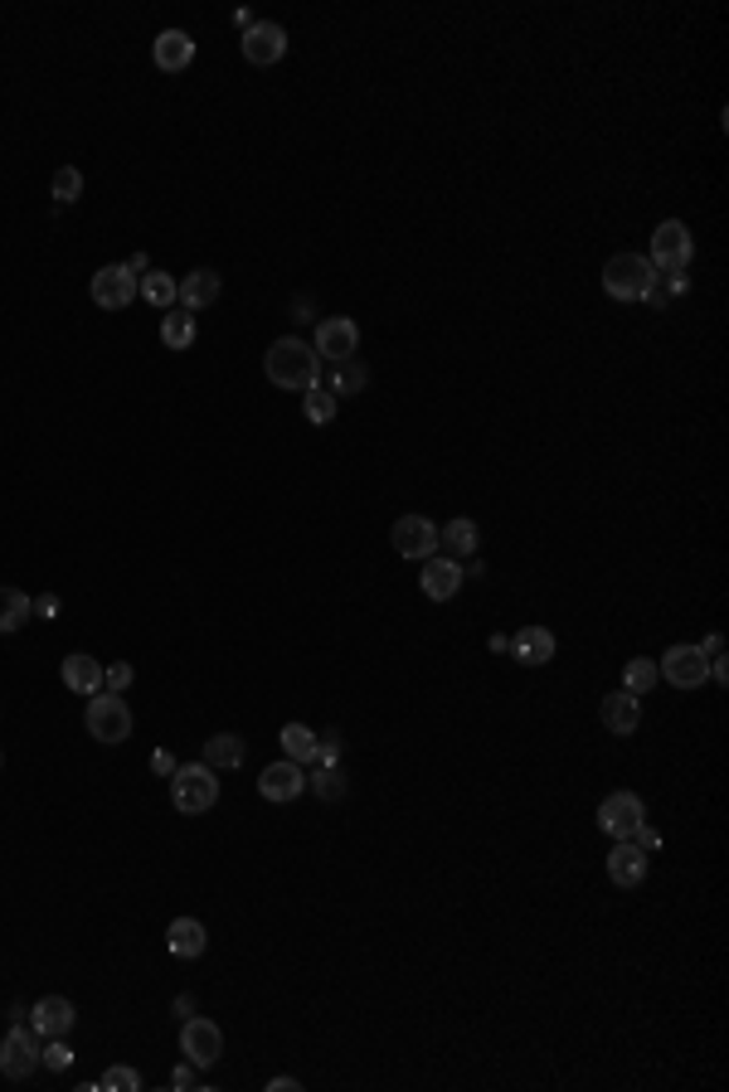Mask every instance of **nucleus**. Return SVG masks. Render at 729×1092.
Returning a JSON list of instances; mask_svg holds the SVG:
<instances>
[{
	"instance_id": "obj_1",
	"label": "nucleus",
	"mask_w": 729,
	"mask_h": 1092,
	"mask_svg": "<svg viewBox=\"0 0 729 1092\" xmlns=\"http://www.w3.org/2000/svg\"><path fill=\"white\" fill-rule=\"evenodd\" d=\"M263 374L273 379L277 389H292V394H307V389L321 384V354H316L307 340L283 336L273 340L263 354Z\"/></svg>"
},
{
	"instance_id": "obj_2",
	"label": "nucleus",
	"mask_w": 729,
	"mask_h": 1092,
	"mask_svg": "<svg viewBox=\"0 0 729 1092\" xmlns=\"http://www.w3.org/2000/svg\"><path fill=\"white\" fill-rule=\"evenodd\" d=\"M170 802L186 816H204L219 802V772L210 763H180L170 772Z\"/></svg>"
},
{
	"instance_id": "obj_3",
	"label": "nucleus",
	"mask_w": 729,
	"mask_h": 1092,
	"mask_svg": "<svg viewBox=\"0 0 729 1092\" xmlns=\"http://www.w3.org/2000/svg\"><path fill=\"white\" fill-rule=\"evenodd\" d=\"M652 263L642 253H613L603 263V291L613 301H642L647 297V287H652Z\"/></svg>"
},
{
	"instance_id": "obj_4",
	"label": "nucleus",
	"mask_w": 729,
	"mask_h": 1092,
	"mask_svg": "<svg viewBox=\"0 0 729 1092\" xmlns=\"http://www.w3.org/2000/svg\"><path fill=\"white\" fill-rule=\"evenodd\" d=\"M40 1029H34L30 1020H15L6 1029V1039H0V1078H10V1083H24L34 1069H40Z\"/></svg>"
},
{
	"instance_id": "obj_5",
	"label": "nucleus",
	"mask_w": 729,
	"mask_h": 1092,
	"mask_svg": "<svg viewBox=\"0 0 729 1092\" xmlns=\"http://www.w3.org/2000/svg\"><path fill=\"white\" fill-rule=\"evenodd\" d=\"M690 257H696V243H690V229L680 224V219H666V224H656V233H652V273L656 277H676V273H686L690 267Z\"/></svg>"
},
{
	"instance_id": "obj_6",
	"label": "nucleus",
	"mask_w": 729,
	"mask_h": 1092,
	"mask_svg": "<svg viewBox=\"0 0 729 1092\" xmlns=\"http://www.w3.org/2000/svg\"><path fill=\"white\" fill-rule=\"evenodd\" d=\"M83 723H88V733L97 743L117 748L131 739V709L122 704V695H88V709H83Z\"/></svg>"
},
{
	"instance_id": "obj_7",
	"label": "nucleus",
	"mask_w": 729,
	"mask_h": 1092,
	"mask_svg": "<svg viewBox=\"0 0 729 1092\" xmlns=\"http://www.w3.org/2000/svg\"><path fill=\"white\" fill-rule=\"evenodd\" d=\"M656 675H662L666 685H676V690H700V685L710 680V656H705L700 646L680 642V646H672V651L662 656Z\"/></svg>"
},
{
	"instance_id": "obj_8",
	"label": "nucleus",
	"mask_w": 729,
	"mask_h": 1092,
	"mask_svg": "<svg viewBox=\"0 0 729 1092\" xmlns=\"http://www.w3.org/2000/svg\"><path fill=\"white\" fill-rule=\"evenodd\" d=\"M599 826L613 840H632L642 826H647V806H642L637 792H613V796H603V806H599Z\"/></svg>"
},
{
	"instance_id": "obj_9",
	"label": "nucleus",
	"mask_w": 729,
	"mask_h": 1092,
	"mask_svg": "<svg viewBox=\"0 0 729 1092\" xmlns=\"http://www.w3.org/2000/svg\"><path fill=\"white\" fill-rule=\"evenodd\" d=\"M180 1053H186L194 1069H214L219 1053H224V1029L214 1020H204V1015H190L180 1025Z\"/></svg>"
},
{
	"instance_id": "obj_10",
	"label": "nucleus",
	"mask_w": 729,
	"mask_h": 1092,
	"mask_svg": "<svg viewBox=\"0 0 729 1092\" xmlns=\"http://www.w3.org/2000/svg\"><path fill=\"white\" fill-rule=\"evenodd\" d=\"M311 350L321 354L326 364H346V360H356V350H360V326L350 321V316H326V321L316 326Z\"/></svg>"
},
{
	"instance_id": "obj_11",
	"label": "nucleus",
	"mask_w": 729,
	"mask_h": 1092,
	"mask_svg": "<svg viewBox=\"0 0 729 1092\" xmlns=\"http://www.w3.org/2000/svg\"><path fill=\"white\" fill-rule=\"evenodd\" d=\"M389 539H394L399 559H419L423 563V559L437 554V524L429 520V515H399Z\"/></svg>"
},
{
	"instance_id": "obj_12",
	"label": "nucleus",
	"mask_w": 729,
	"mask_h": 1092,
	"mask_svg": "<svg viewBox=\"0 0 729 1092\" xmlns=\"http://www.w3.org/2000/svg\"><path fill=\"white\" fill-rule=\"evenodd\" d=\"M239 49H243V59H249L253 68H273L277 59L287 54V30L283 24H273V20H253L249 30H243Z\"/></svg>"
},
{
	"instance_id": "obj_13",
	"label": "nucleus",
	"mask_w": 729,
	"mask_h": 1092,
	"mask_svg": "<svg viewBox=\"0 0 729 1092\" xmlns=\"http://www.w3.org/2000/svg\"><path fill=\"white\" fill-rule=\"evenodd\" d=\"M93 301L103 311H122V306L137 301V273L127 263H107L93 273Z\"/></svg>"
},
{
	"instance_id": "obj_14",
	"label": "nucleus",
	"mask_w": 729,
	"mask_h": 1092,
	"mask_svg": "<svg viewBox=\"0 0 729 1092\" xmlns=\"http://www.w3.org/2000/svg\"><path fill=\"white\" fill-rule=\"evenodd\" d=\"M302 792H307V772H302V763H292V757H283V763L258 772V796L263 802H297Z\"/></svg>"
},
{
	"instance_id": "obj_15",
	"label": "nucleus",
	"mask_w": 729,
	"mask_h": 1092,
	"mask_svg": "<svg viewBox=\"0 0 729 1092\" xmlns=\"http://www.w3.org/2000/svg\"><path fill=\"white\" fill-rule=\"evenodd\" d=\"M30 1025L40 1029V1039H68V1029L78 1025V1010H73L68 996H40L30 1010Z\"/></svg>"
},
{
	"instance_id": "obj_16",
	"label": "nucleus",
	"mask_w": 729,
	"mask_h": 1092,
	"mask_svg": "<svg viewBox=\"0 0 729 1092\" xmlns=\"http://www.w3.org/2000/svg\"><path fill=\"white\" fill-rule=\"evenodd\" d=\"M419 587H423V597H429V603H447V597H457V587H462V563L447 559V554L423 559Z\"/></svg>"
},
{
	"instance_id": "obj_17",
	"label": "nucleus",
	"mask_w": 729,
	"mask_h": 1092,
	"mask_svg": "<svg viewBox=\"0 0 729 1092\" xmlns=\"http://www.w3.org/2000/svg\"><path fill=\"white\" fill-rule=\"evenodd\" d=\"M608 879L617 889H637L647 879V850L637 840H613V855H608Z\"/></svg>"
},
{
	"instance_id": "obj_18",
	"label": "nucleus",
	"mask_w": 729,
	"mask_h": 1092,
	"mask_svg": "<svg viewBox=\"0 0 729 1092\" xmlns=\"http://www.w3.org/2000/svg\"><path fill=\"white\" fill-rule=\"evenodd\" d=\"M151 64L161 73H186L194 64V40L186 30H161L151 44Z\"/></svg>"
},
{
	"instance_id": "obj_19",
	"label": "nucleus",
	"mask_w": 729,
	"mask_h": 1092,
	"mask_svg": "<svg viewBox=\"0 0 729 1092\" xmlns=\"http://www.w3.org/2000/svg\"><path fill=\"white\" fill-rule=\"evenodd\" d=\"M219 291H224V282H219L214 267H194L190 277H180L176 306H186V311H204V306L219 301Z\"/></svg>"
},
{
	"instance_id": "obj_20",
	"label": "nucleus",
	"mask_w": 729,
	"mask_h": 1092,
	"mask_svg": "<svg viewBox=\"0 0 729 1092\" xmlns=\"http://www.w3.org/2000/svg\"><path fill=\"white\" fill-rule=\"evenodd\" d=\"M599 719H603V729L608 733H617V739H627L632 729L642 723V704H637V695H627V690H613V695H603V704H599Z\"/></svg>"
},
{
	"instance_id": "obj_21",
	"label": "nucleus",
	"mask_w": 729,
	"mask_h": 1092,
	"mask_svg": "<svg viewBox=\"0 0 729 1092\" xmlns=\"http://www.w3.org/2000/svg\"><path fill=\"white\" fill-rule=\"evenodd\" d=\"M166 947H170V956H180V962H194V956H204V947H210V932H204L200 918H176V923L166 927Z\"/></svg>"
},
{
	"instance_id": "obj_22",
	"label": "nucleus",
	"mask_w": 729,
	"mask_h": 1092,
	"mask_svg": "<svg viewBox=\"0 0 729 1092\" xmlns=\"http://www.w3.org/2000/svg\"><path fill=\"white\" fill-rule=\"evenodd\" d=\"M554 651H559V646H554V632L550 627H526L516 642H510V656H516L520 666H550Z\"/></svg>"
},
{
	"instance_id": "obj_23",
	"label": "nucleus",
	"mask_w": 729,
	"mask_h": 1092,
	"mask_svg": "<svg viewBox=\"0 0 729 1092\" xmlns=\"http://www.w3.org/2000/svg\"><path fill=\"white\" fill-rule=\"evenodd\" d=\"M59 680H64L73 695H97L103 690V666H97L93 656L73 651V656H64V666H59Z\"/></svg>"
},
{
	"instance_id": "obj_24",
	"label": "nucleus",
	"mask_w": 729,
	"mask_h": 1092,
	"mask_svg": "<svg viewBox=\"0 0 729 1092\" xmlns=\"http://www.w3.org/2000/svg\"><path fill=\"white\" fill-rule=\"evenodd\" d=\"M437 544L447 549V559H472L477 554V544H482V534H477V524L457 515V520H447L443 530H437Z\"/></svg>"
},
{
	"instance_id": "obj_25",
	"label": "nucleus",
	"mask_w": 729,
	"mask_h": 1092,
	"mask_svg": "<svg viewBox=\"0 0 729 1092\" xmlns=\"http://www.w3.org/2000/svg\"><path fill=\"white\" fill-rule=\"evenodd\" d=\"M243 753H249V743H243L239 733H214V739L204 743V763L214 772H234L243 763Z\"/></svg>"
},
{
	"instance_id": "obj_26",
	"label": "nucleus",
	"mask_w": 729,
	"mask_h": 1092,
	"mask_svg": "<svg viewBox=\"0 0 729 1092\" xmlns=\"http://www.w3.org/2000/svg\"><path fill=\"white\" fill-rule=\"evenodd\" d=\"M176 291H180V282L170 273H161V267H151V273L137 277V297H146L156 311H170V306H176Z\"/></svg>"
},
{
	"instance_id": "obj_27",
	"label": "nucleus",
	"mask_w": 729,
	"mask_h": 1092,
	"mask_svg": "<svg viewBox=\"0 0 729 1092\" xmlns=\"http://www.w3.org/2000/svg\"><path fill=\"white\" fill-rule=\"evenodd\" d=\"M161 346L166 350H190L194 346V311L170 306V311L161 316Z\"/></svg>"
},
{
	"instance_id": "obj_28",
	"label": "nucleus",
	"mask_w": 729,
	"mask_h": 1092,
	"mask_svg": "<svg viewBox=\"0 0 729 1092\" xmlns=\"http://www.w3.org/2000/svg\"><path fill=\"white\" fill-rule=\"evenodd\" d=\"M283 753L292 757V763H316V733L307 729V723H283Z\"/></svg>"
},
{
	"instance_id": "obj_29",
	"label": "nucleus",
	"mask_w": 729,
	"mask_h": 1092,
	"mask_svg": "<svg viewBox=\"0 0 729 1092\" xmlns=\"http://www.w3.org/2000/svg\"><path fill=\"white\" fill-rule=\"evenodd\" d=\"M34 603L20 593V587H0V632H20L30 622Z\"/></svg>"
},
{
	"instance_id": "obj_30",
	"label": "nucleus",
	"mask_w": 729,
	"mask_h": 1092,
	"mask_svg": "<svg viewBox=\"0 0 729 1092\" xmlns=\"http://www.w3.org/2000/svg\"><path fill=\"white\" fill-rule=\"evenodd\" d=\"M656 680H662V675H656V660H647V656H637V660H627V666H623V690L637 695V699L647 695Z\"/></svg>"
},
{
	"instance_id": "obj_31",
	"label": "nucleus",
	"mask_w": 729,
	"mask_h": 1092,
	"mask_svg": "<svg viewBox=\"0 0 729 1092\" xmlns=\"http://www.w3.org/2000/svg\"><path fill=\"white\" fill-rule=\"evenodd\" d=\"M307 782H311V792L321 796V802H340V796L350 792V782H346V772L340 767H316Z\"/></svg>"
},
{
	"instance_id": "obj_32",
	"label": "nucleus",
	"mask_w": 729,
	"mask_h": 1092,
	"mask_svg": "<svg viewBox=\"0 0 729 1092\" xmlns=\"http://www.w3.org/2000/svg\"><path fill=\"white\" fill-rule=\"evenodd\" d=\"M302 413H307V423H331L336 418V394L331 389H321V384L307 389V394H302Z\"/></svg>"
},
{
	"instance_id": "obj_33",
	"label": "nucleus",
	"mask_w": 729,
	"mask_h": 1092,
	"mask_svg": "<svg viewBox=\"0 0 729 1092\" xmlns=\"http://www.w3.org/2000/svg\"><path fill=\"white\" fill-rule=\"evenodd\" d=\"M78 194H83L78 166H59V170H54V204H73Z\"/></svg>"
},
{
	"instance_id": "obj_34",
	"label": "nucleus",
	"mask_w": 729,
	"mask_h": 1092,
	"mask_svg": "<svg viewBox=\"0 0 729 1092\" xmlns=\"http://www.w3.org/2000/svg\"><path fill=\"white\" fill-rule=\"evenodd\" d=\"M364 379H370V374H364V364L346 360V364H336V379H331V389H336V394H360V389H364Z\"/></svg>"
},
{
	"instance_id": "obj_35",
	"label": "nucleus",
	"mask_w": 729,
	"mask_h": 1092,
	"mask_svg": "<svg viewBox=\"0 0 729 1092\" xmlns=\"http://www.w3.org/2000/svg\"><path fill=\"white\" fill-rule=\"evenodd\" d=\"M97 1088H107V1092H141V1073L127 1069V1063H113V1069L103 1073V1083H97Z\"/></svg>"
},
{
	"instance_id": "obj_36",
	"label": "nucleus",
	"mask_w": 729,
	"mask_h": 1092,
	"mask_svg": "<svg viewBox=\"0 0 729 1092\" xmlns=\"http://www.w3.org/2000/svg\"><path fill=\"white\" fill-rule=\"evenodd\" d=\"M40 1063H44V1069H54V1073H64L68 1063H73V1049L64 1045V1039H49V1045L40 1049Z\"/></svg>"
},
{
	"instance_id": "obj_37",
	"label": "nucleus",
	"mask_w": 729,
	"mask_h": 1092,
	"mask_svg": "<svg viewBox=\"0 0 729 1092\" xmlns=\"http://www.w3.org/2000/svg\"><path fill=\"white\" fill-rule=\"evenodd\" d=\"M103 685H107V695H122L131 685V666L127 660H117V666H103Z\"/></svg>"
},
{
	"instance_id": "obj_38",
	"label": "nucleus",
	"mask_w": 729,
	"mask_h": 1092,
	"mask_svg": "<svg viewBox=\"0 0 729 1092\" xmlns=\"http://www.w3.org/2000/svg\"><path fill=\"white\" fill-rule=\"evenodd\" d=\"M176 767H180V763L166 753V748H156V753H151V772H156V777H170V772H176Z\"/></svg>"
},
{
	"instance_id": "obj_39",
	"label": "nucleus",
	"mask_w": 729,
	"mask_h": 1092,
	"mask_svg": "<svg viewBox=\"0 0 729 1092\" xmlns=\"http://www.w3.org/2000/svg\"><path fill=\"white\" fill-rule=\"evenodd\" d=\"M632 840H637V845H642V850H647V855H652V850H662V836H656L652 826H642V830H637V836H632Z\"/></svg>"
},
{
	"instance_id": "obj_40",
	"label": "nucleus",
	"mask_w": 729,
	"mask_h": 1092,
	"mask_svg": "<svg viewBox=\"0 0 729 1092\" xmlns=\"http://www.w3.org/2000/svg\"><path fill=\"white\" fill-rule=\"evenodd\" d=\"M705 656L710 660H725V636H705V646H700Z\"/></svg>"
},
{
	"instance_id": "obj_41",
	"label": "nucleus",
	"mask_w": 729,
	"mask_h": 1092,
	"mask_svg": "<svg viewBox=\"0 0 729 1092\" xmlns=\"http://www.w3.org/2000/svg\"><path fill=\"white\" fill-rule=\"evenodd\" d=\"M267 1092H302L297 1078H267Z\"/></svg>"
},
{
	"instance_id": "obj_42",
	"label": "nucleus",
	"mask_w": 729,
	"mask_h": 1092,
	"mask_svg": "<svg viewBox=\"0 0 729 1092\" xmlns=\"http://www.w3.org/2000/svg\"><path fill=\"white\" fill-rule=\"evenodd\" d=\"M170 1083H176V1088H190V1083H194V1063H190V1059L180 1063V1069H176V1078H170Z\"/></svg>"
},
{
	"instance_id": "obj_43",
	"label": "nucleus",
	"mask_w": 729,
	"mask_h": 1092,
	"mask_svg": "<svg viewBox=\"0 0 729 1092\" xmlns=\"http://www.w3.org/2000/svg\"><path fill=\"white\" fill-rule=\"evenodd\" d=\"M127 267H131V273H137V277H141V273H151V263H146V253H131V257H127Z\"/></svg>"
},
{
	"instance_id": "obj_44",
	"label": "nucleus",
	"mask_w": 729,
	"mask_h": 1092,
	"mask_svg": "<svg viewBox=\"0 0 729 1092\" xmlns=\"http://www.w3.org/2000/svg\"><path fill=\"white\" fill-rule=\"evenodd\" d=\"M34 612H44V617H54V612H59V603H54V597H40V603H34Z\"/></svg>"
},
{
	"instance_id": "obj_45",
	"label": "nucleus",
	"mask_w": 729,
	"mask_h": 1092,
	"mask_svg": "<svg viewBox=\"0 0 729 1092\" xmlns=\"http://www.w3.org/2000/svg\"><path fill=\"white\" fill-rule=\"evenodd\" d=\"M0 767H6V753H0Z\"/></svg>"
}]
</instances>
